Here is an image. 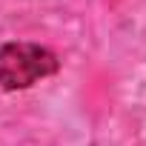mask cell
Segmentation results:
<instances>
[{"label":"cell","instance_id":"6da1fadb","mask_svg":"<svg viewBox=\"0 0 146 146\" xmlns=\"http://www.w3.org/2000/svg\"><path fill=\"white\" fill-rule=\"evenodd\" d=\"M57 72V57L40 43H3L0 46V86L17 92Z\"/></svg>","mask_w":146,"mask_h":146}]
</instances>
